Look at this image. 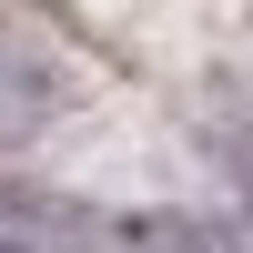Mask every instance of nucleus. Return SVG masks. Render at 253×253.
I'll list each match as a JSON object with an SVG mask.
<instances>
[{
  "label": "nucleus",
  "mask_w": 253,
  "mask_h": 253,
  "mask_svg": "<svg viewBox=\"0 0 253 253\" xmlns=\"http://www.w3.org/2000/svg\"><path fill=\"white\" fill-rule=\"evenodd\" d=\"M0 253H112V233L41 182H0Z\"/></svg>",
  "instance_id": "f257e3e1"
},
{
  "label": "nucleus",
  "mask_w": 253,
  "mask_h": 253,
  "mask_svg": "<svg viewBox=\"0 0 253 253\" xmlns=\"http://www.w3.org/2000/svg\"><path fill=\"white\" fill-rule=\"evenodd\" d=\"M41 112H51V71H41L31 51H10V41H0V142L31 132Z\"/></svg>",
  "instance_id": "f03ea898"
}]
</instances>
